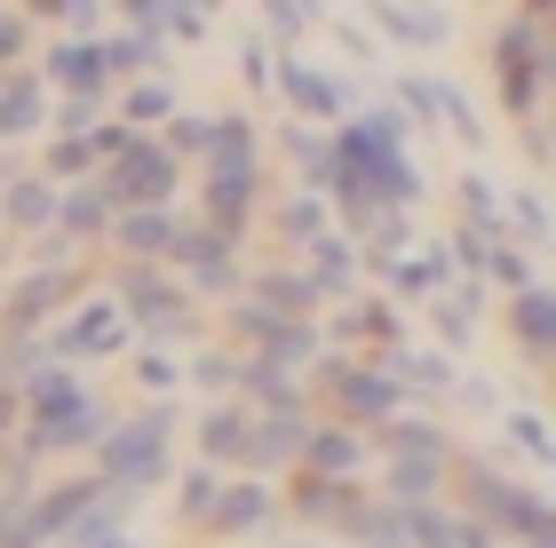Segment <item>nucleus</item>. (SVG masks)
I'll return each mask as SVG.
<instances>
[{"label": "nucleus", "mask_w": 556, "mask_h": 548, "mask_svg": "<svg viewBox=\"0 0 556 548\" xmlns=\"http://www.w3.org/2000/svg\"><path fill=\"white\" fill-rule=\"evenodd\" d=\"M278 525V493L263 485V477H223V493H215V509H207V540H247V533H270Z\"/></svg>", "instance_id": "nucleus-14"}, {"label": "nucleus", "mask_w": 556, "mask_h": 548, "mask_svg": "<svg viewBox=\"0 0 556 548\" xmlns=\"http://www.w3.org/2000/svg\"><path fill=\"white\" fill-rule=\"evenodd\" d=\"M96 477L112 493H128V501H143L151 485H167L175 477V413L143 406L136 421H112L104 445H96Z\"/></svg>", "instance_id": "nucleus-4"}, {"label": "nucleus", "mask_w": 556, "mask_h": 548, "mask_svg": "<svg viewBox=\"0 0 556 548\" xmlns=\"http://www.w3.org/2000/svg\"><path fill=\"white\" fill-rule=\"evenodd\" d=\"M294 477H366V437L358 430H342V421H311L302 430V461H294Z\"/></svg>", "instance_id": "nucleus-16"}, {"label": "nucleus", "mask_w": 556, "mask_h": 548, "mask_svg": "<svg viewBox=\"0 0 556 548\" xmlns=\"http://www.w3.org/2000/svg\"><path fill=\"white\" fill-rule=\"evenodd\" d=\"M374 445H382V461H453V437L421 413H390L382 430H374Z\"/></svg>", "instance_id": "nucleus-28"}, {"label": "nucleus", "mask_w": 556, "mask_h": 548, "mask_svg": "<svg viewBox=\"0 0 556 548\" xmlns=\"http://www.w3.org/2000/svg\"><path fill=\"white\" fill-rule=\"evenodd\" d=\"M175 183H184V167L160 152V136H128V152L104 160V176L96 191L112 199V215H136V207H175Z\"/></svg>", "instance_id": "nucleus-10"}, {"label": "nucleus", "mask_w": 556, "mask_h": 548, "mask_svg": "<svg viewBox=\"0 0 556 548\" xmlns=\"http://www.w3.org/2000/svg\"><path fill=\"white\" fill-rule=\"evenodd\" d=\"M278 509H294L311 533H350V517L366 509V477H350V485L342 477H294Z\"/></svg>", "instance_id": "nucleus-15"}, {"label": "nucleus", "mask_w": 556, "mask_h": 548, "mask_svg": "<svg viewBox=\"0 0 556 548\" xmlns=\"http://www.w3.org/2000/svg\"><path fill=\"white\" fill-rule=\"evenodd\" d=\"M445 477H453V461H382V477H374V501H390V509L445 501Z\"/></svg>", "instance_id": "nucleus-25"}, {"label": "nucleus", "mask_w": 556, "mask_h": 548, "mask_svg": "<svg viewBox=\"0 0 556 548\" xmlns=\"http://www.w3.org/2000/svg\"><path fill=\"white\" fill-rule=\"evenodd\" d=\"M453 397H462L469 413H493V406H501V397H493V382H477V373H462V382H453Z\"/></svg>", "instance_id": "nucleus-49"}, {"label": "nucleus", "mask_w": 556, "mask_h": 548, "mask_svg": "<svg viewBox=\"0 0 556 548\" xmlns=\"http://www.w3.org/2000/svg\"><path fill=\"white\" fill-rule=\"evenodd\" d=\"M16 397H24V454L33 461H48V454H96L104 445V430H112V413H104V397H96L72 366H40L33 382H16Z\"/></svg>", "instance_id": "nucleus-1"}, {"label": "nucleus", "mask_w": 556, "mask_h": 548, "mask_svg": "<svg viewBox=\"0 0 556 548\" xmlns=\"http://www.w3.org/2000/svg\"><path fill=\"white\" fill-rule=\"evenodd\" d=\"M175 231H184V215L175 207H136V215H112V255L119 263H160L167 270V246H175Z\"/></svg>", "instance_id": "nucleus-17"}, {"label": "nucleus", "mask_w": 556, "mask_h": 548, "mask_svg": "<svg viewBox=\"0 0 556 548\" xmlns=\"http://www.w3.org/2000/svg\"><path fill=\"white\" fill-rule=\"evenodd\" d=\"M374 270H382V303H429V294L453 286L445 246H414V255H390V263H374Z\"/></svg>", "instance_id": "nucleus-19"}, {"label": "nucleus", "mask_w": 556, "mask_h": 548, "mask_svg": "<svg viewBox=\"0 0 556 548\" xmlns=\"http://www.w3.org/2000/svg\"><path fill=\"white\" fill-rule=\"evenodd\" d=\"M40 88L56 95V104H104L112 95V72H104V33L96 40H56L40 64Z\"/></svg>", "instance_id": "nucleus-13"}, {"label": "nucleus", "mask_w": 556, "mask_h": 548, "mask_svg": "<svg viewBox=\"0 0 556 548\" xmlns=\"http://www.w3.org/2000/svg\"><path fill=\"white\" fill-rule=\"evenodd\" d=\"M80 294H88V270H80V263H33V270L9 286V303H0V342L48 334L72 303H80Z\"/></svg>", "instance_id": "nucleus-8"}, {"label": "nucleus", "mask_w": 556, "mask_h": 548, "mask_svg": "<svg viewBox=\"0 0 556 548\" xmlns=\"http://www.w3.org/2000/svg\"><path fill=\"white\" fill-rule=\"evenodd\" d=\"M302 430H311V421H255V430H247V461H239V477L294 469V461H302Z\"/></svg>", "instance_id": "nucleus-32"}, {"label": "nucleus", "mask_w": 556, "mask_h": 548, "mask_svg": "<svg viewBox=\"0 0 556 548\" xmlns=\"http://www.w3.org/2000/svg\"><path fill=\"white\" fill-rule=\"evenodd\" d=\"M509 334H517V351L533 358V366H548V358H556V294H548V286L509 294Z\"/></svg>", "instance_id": "nucleus-26"}, {"label": "nucleus", "mask_w": 556, "mask_h": 548, "mask_svg": "<svg viewBox=\"0 0 556 548\" xmlns=\"http://www.w3.org/2000/svg\"><path fill=\"white\" fill-rule=\"evenodd\" d=\"M397 382V397H453V382H462V366H453L445 351H414V342H397V351L374 358Z\"/></svg>", "instance_id": "nucleus-20"}, {"label": "nucleus", "mask_w": 556, "mask_h": 548, "mask_svg": "<svg viewBox=\"0 0 556 548\" xmlns=\"http://www.w3.org/2000/svg\"><path fill=\"white\" fill-rule=\"evenodd\" d=\"M294 270L318 286V303H350V294H358V246H350L342 231H326L318 246H302Z\"/></svg>", "instance_id": "nucleus-23"}, {"label": "nucleus", "mask_w": 556, "mask_h": 548, "mask_svg": "<svg viewBox=\"0 0 556 548\" xmlns=\"http://www.w3.org/2000/svg\"><path fill=\"white\" fill-rule=\"evenodd\" d=\"M0 390H16V382H9V366H0Z\"/></svg>", "instance_id": "nucleus-54"}, {"label": "nucleus", "mask_w": 556, "mask_h": 548, "mask_svg": "<svg viewBox=\"0 0 556 548\" xmlns=\"http://www.w3.org/2000/svg\"><path fill=\"white\" fill-rule=\"evenodd\" d=\"M24 48H33V16H24V9H0V72H9Z\"/></svg>", "instance_id": "nucleus-47"}, {"label": "nucleus", "mask_w": 556, "mask_h": 548, "mask_svg": "<svg viewBox=\"0 0 556 548\" xmlns=\"http://www.w3.org/2000/svg\"><path fill=\"white\" fill-rule=\"evenodd\" d=\"M287 160H294V191H318V199H334V191H342L334 128H294V119H287Z\"/></svg>", "instance_id": "nucleus-24"}, {"label": "nucleus", "mask_w": 556, "mask_h": 548, "mask_svg": "<svg viewBox=\"0 0 556 548\" xmlns=\"http://www.w3.org/2000/svg\"><path fill=\"white\" fill-rule=\"evenodd\" d=\"M207 33H215V9H191V0L167 9V40H207Z\"/></svg>", "instance_id": "nucleus-48"}, {"label": "nucleus", "mask_w": 556, "mask_h": 548, "mask_svg": "<svg viewBox=\"0 0 556 548\" xmlns=\"http://www.w3.org/2000/svg\"><path fill=\"white\" fill-rule=\"evenodd\" d=\"M207 143H215V112H175L167 128H160V152L184 167V176H191L199 160H207Z\"/></svg>", "instance_id": "nucleus-37"}, {"label": "nucleus", "mask_w": 556, "mask_h": 548, "mask_svg": "<svg viewBox=\"0 0 556 548\" xmlns=\"http://www.w3.org/2000/svg\"><path fill=\"white\" fill-rule=\"evenodd\" d=\"M501 239H517V255L525 246H548V199L541 191H501Z\"/></svg>", "instance_id": "nucleus-38"}, {"label": "nucleus", "mask_w": 556, "mask_h": 548, "mask_svg": "<svg viewBox=\"0 0 556 548\" xmlns=\"http://www.w3.org/2000/svg\"><path fill=\"white\" fill-rule=\"evenodd\" d=\"M311 24H318V9H294V0H270V9H263V33L270 40H302Z\"/></svg>", "instance_id": "nucleus-46"}, {"label": "nucleus", "mask_w": 556, "mask_h": 548, "mask_svg": "<svg viewBox=\"0 0 556 548\" xmlns=\"http://www.w3.org/2000/svg\"><path fill=\"white\" fill-rule=\"evenodd\" d=\"M334 160H342V183L366 191V199H390V207H414L421 199V167L406 152V119L390 104H366L334 128Z\"/></svg>", "instance_id": "nucleus-2"}, {"label": "nucleus", "mask_w": 556, "mask_h": 548, "mask_svg": "<svg viewBox=\"0 0 556 548\" xmlns=\"http://www.w3.org/2000/svg\"><path fill=\"white\" fill-rule=\"evenodd\" d=\"M501 430H509V445H517L525 461H541V469L556 461V445H548V421H541V413H509Z\"/></svg>", "instance_id": "nucleus-44"}, {"label": "nucleus", "mask_w": 556, "mask_h": 548, "mask_svg": "<svg viewBox=\"0 0 556 548\" xmlns=\"http://www.w3.org/2000/svg\"><path fill=\"white\" fill-rule=\"evenodd\" d=\"M462 231L501 239V191H493L485 176H462Z\"/></svg>", "instance_id": "nucleus-42"}, {"label": "nucleus", "mask_w": 556, "mask_h": 548, "mask_svg": "<svg viewBox=\"0 0 556 548\" xmlns=\"http://www.w3.org/2000/svg\"><path fill=\"white\" fill-rule=\"evenodd\" d=\"M247 303H263L270 318H318V286L302 270H247Z\"/></svg>", "instance_id": "nucleus-30"}, {"label": "nucleus", "mask_w": 556, "mask_h": 548, "mask_svg": "<svg viewBox=\"0 0 556 548\" xmlns=\"http://www.w3.org/2000/svg\"><path fill=\"white\" fill-rule=\"evenodd\" d=\"M48 342V366H88V358H112V351H128V318H119V303L104 294V303H72L56 327L40 334Z\"/></svg>", "instance_id": "nucleus-11"}, {"label": "nucleus", "mask_w": 556, "mask_h": 548, "mask_svg": "<svg viewBox=\"0 0 556 548\" xmlns=\"http://www.w3.org/2000/svg\"><path fill=\"white\" fill-rule=\"evenodd\" d=\"M9 176H16V167H9V160H0V183H9Z\"/></svg>", "instance_id": "nucleus-53"}, {"label": "nucleus", "mask_w": 556, "mask_h": 548, "mask_svg": "<svg viewBox=\"0 0 556 548\" xmlns=\"http://www.w3.org/2000/svg\"><path fill=\"white\" fill-rule=\"evenodd\" d=\"M128 493H96V501L80 509V525H72L56 548H104V540H128Z\"/></svg>", "instance_id": "nucleus-36"}, {"label": "nucleus", "mask_w": 556, "mask_h": 548, "mask_svg": "<svg viewBox=\"0 0 556 548\" xmlns=\"http://www.w3.org/2000/svg\"><path fill=\"white\" fill-rule=\"evenodd\" d=\"M445 493H462V517H469L485 540H509V548H525V540H556L548 493L525 485V477H509V469H493V461H477V454H453Z\"/></svg>", "instance_id": "nucleus-3"}, {"label": "nucleus", "mask_w": 556, "mask_h": 548, "mask_svg": "<svg viewBox=\"0 0 556 548\" xmlns=\"http://www.w3.org/2000/svg\"><path fill=\"white\" fill-rule=\"evenodd\" d=\"M429 327H438V342H429V351H469L477 342V279H453L445 294H429Z\"/></svg>", "instance_id": "nucleus-29"}, {"label": "nucleus", "mask_w": 556, "mask_h": 548, "mask_svg": "<svg viewBox=\"0 0 556 548\" xmlns=\"http://www.w3.org/2000/svg\"><path fill=\"white\" fill-rule=\"evenodd\" d=\"M287 548H311V540H287Z\"/></svg>", "instance_id": "nucleus-56"}, {"label": "nucleus", "mask_w": 556, "mask_h": 548, "mask_svg": "<svg viewBox=\"0 0 556 548\" xmlns=\"http://www.w3.org/2000/svg\"><path fill=\"white\" fill-rule=\"evenodd\" d=\"M48 222H56V183L16 167V176L0 183V231H9V239H40Z\"/></svg>", "instance_id": "nucleus-22"}, {"label": "nucleus", "mask_w": 556, "mask_h": 548, "mask_svg": "<svg viewBox=\"0 0 556 548\" xmlns=\"http://www.w3.org/2000/svg\"><path fill=\"white\" fill-rule=\"evenodd\" d=\"M136 382H143L151 397H167V390H184V366H175V351H143V358H136Z\"/></svg>", "instance_id": "nucleus-45"}, {"label": "nucleus", "mask_w": 556, "mask_h": 548, "mask_svg": "<svg viewBox=\"0 0 556 548\" xmlns=\"http://www.w3.org/2000/svg\"><path fill=\"white\" fill-rule=\"evenodd\" d=\"M16 421H24V397H16V390H0V437H9Z\"/></svg>", "instance_id": "nucleus-51"}, {"label": "nucleus", "mask_w": 556, "mask_h": 548, "mask_svg": "<svg viewBox=\"0 0 556 548\" xmlns=\"http://www.w3.org/2000/svg\"><path fill=\"white\" fill-rule=\"evenodd\" d=\"M342 540H358V548H406V517H397L390 501H374V493H366V509L350 517V533H342Z\"/></svg>", "instance_id": "nucleus-41"}, {"label": "nucleus", "mask_w": 556, "mask_h": 548, "mask_svg": "<svg viewBox=\"0 0 556 548\" xmlns=\"http://www.w3.org/2000/svg\"><path fill=\"white\" fill-rule=\"evenodd\" d=\"M366 33H382V40H397V48H445L453 40V16L445 9H374L366 16Z\"/></svg>", "instance_id": "nucleus-31"}, {"label": "nucleus", "mask_w": 556, "mask_h": 548, "mask_svg": "<svg viewBox=\"0 0 556 548\" xmlns=\"http://www.w3.org/2000/svg\"><path fill=\"white\" fill-rule=\"evenodd\" d=\"M493 80H501V104L517 119H541L548 80H556V48H548V16L541 9H509L493 24Z\"/></svg>", "instance_id": "nucleus-5"}, {"label": "nucleus", "mask_w": 556, "mask_h": 548, "mask_svg": "<svg viewBox=\"0 0 556 548\" xmlns=\"http://www.w3.org/2000/svg\"><path fill=\"white\" fill-rule=\"evenodd\" d=\"M96 493H112V485H104V477H64V485L33 493V501H24V525H33V540H40V548L64 540L72 525H80V509L96 501Z\"/></svg>", "instance_id": "nucleus-18"}, {"label": "nucleus", "mask_w": 556, "mask_h": 548, "mask_svg": "<svg viewBox=\"0 0 556 548\" xmlns=\"http://www.w3.org/2000/svg\"><path fill=\"white\" fill-rule=\"evenodd\" d=\"M255 358H263V366H278V373H294V382H311V366L326 358L318 318H278V327H270V342H263Z\"/></svg>", "instance_id": "nucleus-27"}, {"label": "nucleus", "mask_w": 556, "mask_h": 548, "mask_svg": "<svg viewBox=\"0 0 556 548\" xmlns=\"http://www.w3.org/2000/svg\"><path fill=\"white\" fill-rule=\"evenodd\" d=\"M525 548H556V540H525Z\"/></svg>", "instance_id": "nucleus-55"}, {"label": "nucleus", "mask_w": 556, "mask_h": 548, "mask_svg": "<svg viewBox=\"0 0 556 548\" xmlns=\"http://www.w3.org/2000/svg\"><path fill=\"white\" fill-rule=\"evenodd\" d=\"M104 548H143V540H104Z\"/></svg>", "instance_id": "nucleus-52"}, {"label": "nucleus", "mask_w": 556, "mask_h": 548, "mask_svg": "<svg viewBox=\"0 0 556 548\" xmlns=\"http://www.w3.org/2000/svg\"><path fill=\"white\" fill-rule=\"evenodd\" d=\"M311 390L326 397V406H334L342 430H358V437H366V430H382V421L406 406L382 366H374V358H350V351H326V358L311 366Z\"/></svg>", "instance_id": "nucleus-6"}, {"label": "nucleus", "mask_w": 556, "mask_h": 548, "mask_svg": "<svg viewBox=\"0 0 556 548\" xmlns=\"http://www.w3.org/2000/svg\"><path fill=\"white\" fill-rule=\"evenodd\" d=\"M167 119H175V80L151 72V80L119 88V128H128V136H151V128H167Z\"/></svg>", "instance_id": "nucleus-35"}, {"label": "nucleus", "mask_w": 556, "mask_h": 548, "mask_svg": "<svg viewBox=\"0 0 556 548\" xmlns=\"http://www.w3.org/2000/svg\"><path fill=\"white\" fill-rule=\"evenodd\" d=\"M525 160L548 167V128H541V119H525Z\"/></svg>", "instance_id": "nucleus-50"}, {"label": "nucleus", "mask_w": 556, "mask_h": 548, "mask_svg": "<svg viewBox=\"0 0 556 548\" xmlns=\"http://www.w3.org/2000/svg\"><path fill=\"white\" fill-rule=\"evenodd\" d=\"M318 334H326V351H350V358H358V342H366V351L382 358V351H397V342H406V310L382 303V294H350V303L326 318Z\"/></svg>", "instance_id": "nucleus-12"}, {"label": "nucleus", "mask_w": 556, "mask_h": 548, "mask_svg": "<svg viewBox=\"0 0 556 548\" xmlns=\"http://www.w3.org/2000/svg\"><path fill=\"white\" fill-rule=\"evenodd\" d=\"M270 231H278V239H287L294 255H302V246H318L326 231H334V207H326L318 191H287V199L270 207Z\"/></svg>", "instance_id": "nucleus-34"}, {"label": "nucleus", "mask_w": 556, "mask_h": 548, "mask_svg": "<svg viewBox=\"0 0 556 548\" xmlns=\"http://www.w3.org/2000/svg\"><path fill=\"white\" fill-rule=\"evenodd\" d=\"M112 303L128 318V334H143L151 351L175 334H191V294L167 279L160 263H112Z\"/></svg>", "instance_id": "nucleus-7"}, {"label": "nucleus", "mask_w": 556, "mask_h": 548, "mask_svg": "<svg viewBox=\"0 0 556 548\" xmlns=\"http://www.w3.org/2000/svg\"><path fill=\"white\" fill-rule=\"evenodd\" d=\"M40 119H48V88H40V72H0V143L33 136Z\"/></svg>", "instance_id": "nucleus-33"}, {"label": "nucleus", "mask_w": 556, "mask_h": 548, "mask_svg": "<svg viewBox=\"0 0 556 548\" xmlns=\"http://www.w3.org/2000/svg\"><path fill=\"white\" fill-rule=\"evenodd\" d=\"M485 279L509 286V294H525V286H541V270H533V255H517V246H493V255H485Z\"/></svg>", "instance_id": "nucleus-43"}, {"label": "nucleus", "mask_w": 556, "mask_h": 548, "mask_svg": "<svg viewBox=\"0 0 556 548\" xmlns=\"http://www.w3.org/2000/svg\"><path fill=\"white\" fill-rule=\"evenodd\" d=\"M215 493H223V469H207V461H191L184 477H175V525H207V509H215Z\"/></svg>", "instance_id": "nucleus-40"}, {"label": "nucleus", "mask_w": 556, "mask_h": 548, "mask_svg": "<svg viewBox=\"0 0 556 548\" xmlns=\"http://www.w3.org/2000/svg\"><path fill=\"white\" fill-rule=\"evenodd\" d=\"M247 430H255V413H247L239 397L207 406V413H199V461L223 469V477H239V461H247Z\"/></svg>", "instance_id": "nucleus-21"}, {"label": "nucleus", "mask_w": 556, "mask_h": 548, "mask_svg": "<svg viewBox=\"0 0 556 548\" xmlns=\"http://www.w3.org/2000/svg\"><path fill=\"white\" fill-rule=\"evenodd\" d=\"M270 88H278V104L294 112V128H342V119L358 112L350 80H334V72L311 64L302 48H278V56H270Z\"/></svg>", "instance_id": "nucleus-9"}, {"label": "nucleus", "mask_w": 556, "mask_h": 548, "mask_svg": "<svg viewBox=\"0 0 556 548\" xmlns=\"http://www.w3.org/2000/svg\"><path fill=\"white\" fill-rule=\"evenodd\" d=\"M184 382L207 390V406H223V397L239 390V351H231V342H215V351H191V358H184Z\"/></svg>", "instance_id": "nucleus-39"}]
</instances>
